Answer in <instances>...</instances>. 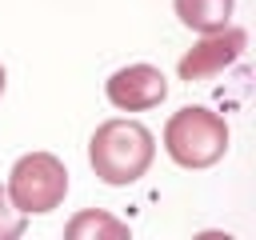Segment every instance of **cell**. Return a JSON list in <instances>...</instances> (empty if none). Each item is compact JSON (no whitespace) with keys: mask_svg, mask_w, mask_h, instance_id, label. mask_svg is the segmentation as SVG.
<instances>
[{"mask_svg":"<svg viewBox=\"0 0 256 240\" xmlns=\"http://www.w3.org/2000/svg\"><path fill=\"white\" fill-rule=\"evenodd\" d=\"M64 240H132V228L104 208H80L72 220H64Z\"/></svg>","mask_w":256,"mask_h":240,"instance_id":"cell-6","label":"cell"},{"mask_svg":"<svg viewBox=\"0 0 256 240\" xmlns=\"http://www.w3.org/2000/svg\"><path fill=\"white\" fill-rule=\"evenodd\" d=\"M156 160V136L132 116H112L88 136V168L108 188H128L148 176Z\"/></svg>","mask_w":256,"mask_h":240,"instance_id":"cell-1","label":"cell"},{"mask_svg":"<svg viewBox=\"0 0 256 240\" xmlns=\"http://www.w3.org/2000/svg\"><path fill=\"white\" fill-rule=\"evenodd\" d=\"M228 120L220 112H212L208 104H184L176 108L168 120H164V132H160V144L168 152V160L176 168H188V172H200V168H212L228 156Z\"/></svg>","mask_w":256,"mask_h":240,"instance_id":"cell-2","label":"cell"},{"mask_svg":"<svg viewBox=\"0 0 256 240\" xmlns=\"http://www.w3.org/2000/svg\"><path fill=\"white\" fill-rule=\"evenodd\" d=\"M4 88H8V68L0 64V100H4Z\"/></svg>","mask_w":256,"mask_h":240,"instance_id":"cell-10","label":"cell"},{"mask_svg":"<svg viewBox=\"0 0 256 240\" xmlns=\"http://www.w3.org/2000/svg\"><path fill=\"white\" fill-rule=\"evenodd\" d=\"M192 240H232V236H228V232H196Z\"/></svg>","mask_w":256,"mask_h":240,"instance_id":"cell-9","label":"cell"},{"mask_svg":"<svg viewBox=\"0 0 256 240\" xmlns=\"http://www.w3.org/2000/svg\"><path fill=\"white\" fill-rule=\"evenodd\" d=\"M244 52H248V28H240V24H228V28H216V32H200L196 44L176 60V80H184V84L212 80V76L236 68Z\"/></svg>","mask_w":256,"mask_h":240,"instance_id":"cell-4","label":"cell"},{"mask_svg":"<svg viewBox=\"0 0 256 240\" xmlns=\"http://www.w3.org/2000/svg\"><path fill=\"white\" fill-rule=\"evenodd\" d=\"M172 12L176 20L188 28V32H216V28H228L232 24V12H236V0H172Z\"/></svg>","mask_w":256,"mask_h":240,"instance_id":"cell-7","label":"cell"},{"mask_svg":"<svg viewBox=\"0 0 256 240\" xmlns=\"http://www.w3.org/2000/svg\"><path fill=\"white\" fill-rule=\"evenodd\" d=\"M24 228H28V216L12 208V200H8V192L0 184V240H20Z\"/></svg>","mask_w":256,"mask_h":240,"instance_id":"cell-8","label":"cell"},{"mask_svg":"<svg viewBox=\"0 0 256 240\" xmlns=\"http://www.w3.org/2000/svg\"><path fill=\"white\" fill-rule=\"evenodd\" d=\"M104 96L116 112H148L168 100V76L156 64H124L104 80Z\"/></svg>","mask_w":256,"mask_h":240,"instance_id":"cell-5","label":"cell"},{"mask_svg":"<svg viewBox=\"0 0 256 240\" xmlns=\"http://www.w3.org/2000/svg\"><path fill=\"white\" fill-rule=\"evenodd\" d=\"M4 192L16 212L24 216H48L68 196V168L56 152H24L8 168Z\"/></svg>","mask_w":256,"mask_h":240,"instance_id":"cell-3","label":"cell"}]
</instances>
